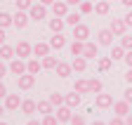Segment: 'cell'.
Instances as JSON below:
<instances>
[{
  "label": "cell",
  "mask_w": 132,
  "mask_h": 125,
  "mask_svg": "<svg viewBox=\"0 0 132 125\" xmlns=\"http://www.w3.org/2000/svg\"><path fill=\"white\" fill-rule=\"evenodd\" d=\"M113 38H116V33H113L111 28H99V31H97V45L111 47V45H113Z\"/></svg>",
  "instance_id": "cell-1"
},
{
  "label": "cell",
  "mask_w": 132,
  "mask_h": 125,
  "mask_svg": "<svg viewBox=\"0 0 132 125\" xmlns=\"http://www.w3.org/2000/svg\"><path fill=\"white\" fill-rule=\"evenodd\" d=\"M14 52H16V57H19V59L33 57V45H31L28 40H19V43L14 45Z\"/></svg>",
  "instance_id": "cell-2"
},
{
  "label": "cell",
  "mask_w": 132,
  "mask_h": 125,
  "mask_svg": "<svg viewBox=\"0 0 132 125\" xmlns=\"http://www.w3.org/2000/svg\"><path fill=\"white\" fill-rule=\"evenodd\" d=\"M28 17L33 19V21H40V19H47V5H43V3H36L31 10H28Z\"/></svg>",
  "instance_id": "cell-3"
},
{
  "label": "cell",
  "mask_w": 132,
  "mask_h": 125,
  "mask_svg": "<svg viewBox=\"0 0 132 125\" xmlns=\"http://www.w3.org/2000/svg\"><path fill=\"white\" fill-rule=\"evenodd\" d=\"M94 104H97V109H113L116 99L106 92H99V95H94Z\"/></svg>",
  "instance_id": "cell-4"
},
{
  "label": "cell",
  "mask_w": 132,
  "mask_h": 125,
  "mask_svg": "<svg viewBox=\"0 0 132 125\" xmlns=\"http://www.w3.org/2000/svg\"><path fill=\"white\" fill-rule=\"evenodd\" d=\"M10 73H14L16 78H19V76H24V73H28L26 61H24V59H19V57H16V59H12V61H10Z\"/></svg>",
  "instance_id": "cell-5"
},
{
  "label": "cell",
  "mask_w": 132,
  "mask_h": 125,
  "mask_svg": "<svg viewBox=\"0 0 132 125\" xmlns=\"http://www.w3.org/2000/svg\"><path fill=\"white\" fill-rule=\"evenodd\" d=\"M73 40L87 43V40H90V26H87V24H78V26H73Z\"/></svg>",
  "instance_id": "cell-6"
},
{
  "label": "cell",
  "mask_w": 132,
  "mask_h": 125,
  "mask_svg": "<svg viewBox=\"0 0 132 125\" xmlns=\"http://www.w3.org/2000/svg\"><path fill=\"white\" fill-rule=\"evenodd\" d=\"M21 97L19 95H7L5 99H3V104H5V109H7V111H19V109H21Z\"/></svg>",
  "instance_id": "cell-7"
},
{
  "label": "cell",
  "mask_w": 132,
  "mask_h": 125,
  "mask_svg": "<svg viewBox=\"0 0 132 125\" xmlns=\"http://www.w3.org/2000/svg\"><path fill=\"white\" fill-rule=\"evenodd\" d=\"M54 116H57L59 123H71V118H73V109L64 104V106H59L57 111H54Z\"/></svg>",
  "instance_id": "cell-8"
},
{
  "label": "cell",
  "mask_w": 132,
  "mask_h": 125,
  "mask_svg": "<svg viewBox=\"0 0 132 125\" xmlns=\"http://www.w3.org/2000/svg\"><path fill=\"white\" fill-rule=\"evenodd\" d=\"M33 85H36V76H31V73H24L16 78V87L19 90H31Z\"/></svg>",
  "instance_id": "cell-9"
},
{
  "label": "cell",
  "mask_w": 132,
  "mask_h": 125,
  "mask_svg": "<svg viewBox=\"0 0 132 125\" xmlns=\"http://www.w3.org/2000/svg\"><path fill=\"white\" fill-rule=\"evenodd\" d=\"M47 54H52V47H50V43H36L33 45V57L36 59H43Z\"/></svg>",
  "instance_id": "cell-10"
},
{
  "label": "cell",
  "mask_w": 132,
  "mask_h": 125,
  "mask_svg": "<svg viewBox=\"0 0 132 125\" xmlns=\"http://www.w3.org/2000/svg\"><path fill=\"white\" fill-rule=\"evenodd\" d=\"M109 28L113 31V33H116V36H125L130 26L125 24V19H111V24H109Z\"/></svg>",
  "instance_id": "cell-11"
},
{
  "label": "cell",
  "mask_w": 132,
  "mask_h": 125,
  "mask_svg": "<svg viewBox=\"0 0 132 125\" xmlns=\"http://www.w3.org/2000/svg\"><path fill=\"white\" fill-rule=\"evenodd\" d=\"M28 21H31L28 12H21V10H16V14H14V26L19 28V31H24V28L28 26Z\"/></svg>",
  "instance_id": "cell-12"
},
{
  "label": "cell",
  "mask_w": 132,
  "mask_h": 125,
  "mask_svg": "<svg viewBox=\"0 0 132 125\" xmlns=\"http://www.w3.org/2000/svg\"><path fill=\"white\" fill-rule=\"evenodd\" d=\"M69 3H66V0H57V3L52 5V12H54V17H66V14H69Z\"/></svg>",
  "instance_id": "cell-13"
},
{
  "label": "cell",
  "mask_w": 132,
  "mask_h": 125,
  "mask_svg": "<svg viewBox=\"0 0 132 125\" xmlns=\"http://www.w3.org/2000/svg\"><path fill=\"white\" fill-rule=\"evenodd\" d=\"M113 113H116V116H120V118L130 116V104H127L125 99H120V102H116V104H113Z\"/></svg>",
  "instance_id": "cell-14"
},
{
  "label": "cell",
  "mask_w": 132,
  "mask_h": 125,
  "mask_svg": "<svg viewBox=\"0 0 132 125\" xmlns=\"http://www.w3.org/2000/svg\"><path fill=\"white\" fill-rule=\"evenodd\" d=\"M50 31L52 33H64V26H66V19L64 17H54V19H50Z\"/></svg>",
  "instance_id": "cell-15"
},
{
  "label": "cell",
  "mask_w": 132,
  "mask_h": 125,
  "mask_svg": "<svg viewBox=\"0 0 132 125\" xmlns=\"http://www.w3.org/2000/svg\"><path fill=\"white\" fill-rule=\"evenodd\" d=\"M73 90L78 92V95H90V80L87 78H78V80L73 83Z\"/></svg>",
  "instance_id": "cell-16"
},
{
  "label": "cell",
  "mask_w": 132,
  "mask_h": 125,
  "mask_svg": "<svg viewBox=\"0 0 132 125\" xmlns=\"http://www.w3.org/2000/svg\"><path fill=\"white\" fill-rule=\"evenodd\" d=\"M38 111V102H33V99H24L21 102V113L24 116H33Z\"/></svg>",
  "instance_id": "cell-17"
},
{
  "label": "cell",
  "mask_w": 132,
  "mask_h": 125,
  "mask_svg": "<svg viewBox=\"0 0 132 125\" xmlns=\"http://www.w3.org/2000/svg\"><path fill=\"white\" fill-rule=\"evenodd\" d=\"M50 47H52V50H61V47H66V38H64V33H54L52 38H50Z\"/></svg>",
  "instance_id": "cell-18"
},
{
  "label": "cell",
  "mask_w": 132,
  "mask_h": 125,
  "mask_svg": "<svg viewBox=\"0 0 132 125\" xmlns=\"http://www.w3.org/2000/svg\"><path fill=\"white\" fill-rule=\"evenodd\" d=\"M26 69H28V73H31V76H38V73H40V69H43V61L33 57V59H28V61H26Z\"/></svg>",
  "instance_id": "cell-19"
},
{
  "label": "cell",
  "mask_w": 132,
  "mask_h": 125,
  "mask_svg": "<svg viewBox=\"0 0 132 125\" xmlns=\"http://www.w3.org/2000/svg\"><path fill=\"white\" fill-rule=\"evenodd\" d=\"M125 54H127V50L123 47V45H111V59L113 61H118V59H125Z\"/></svg>",
  "instance_id": "cell-20"
},
{
  "label": "cell",
  "mask_w": 132,
  "mask_h": 125,
  "mask_svg": "<svg viewBox=\"0 0 132 125\" xmlns=\"http://www.w3.org/2000/svg\"><path fill=\"white\" fill-rule=\"evenodd\" d=\"M57 76L59 78H66V76H71V71H73V66L69 64V61H59V64H57Z\"/></svg>",
  "instance_id": "cell-21"
},
{
  "label": "cell",
  "mask_w": 132,
  "mask_h": 125,
  "mask_svg": "<svg viewBox=\"0 0 132 125\" xmlns=\"http://www.w3.org/2000/svg\"><path fill=\"white\" fill-rule=\"evenodd\" d=\"M80 102H82V95H78L76 90H73V92H69V95H66V106L76 109V106H80Z\"/></svg>",
  "instance_id": "cell-22"
},
{
  "label": "cell",
  "mask_w": 132,
  "mask_h": 125,
  "mask_svg": "<svg viewBox=\"0 0 132 125\" xmlns=\"http://www.w3.org/2000/svg\"><path fill=\"white\" fill-rule=\"evenodd\" d=\"M82 57L85 59H99V52H97V45L94 43H85V52H82Z\"/></svg>",
  "instance_id": "cell-23"
},
{
  "label": "cell",
  "mask_w": 132,
  "mask_h": 125,
  "mask_svg": "<svg viewBox=\"0 0 132 125\" xmlns=\"http://www.w3.org/2000/svg\"><path fill=\"white\" fill-rule=\"evenodd\" d=\"M40 61H43V69H47V71L52 69V71H54V69H57V64H59V57H54V54H47V57H43Z\"/></svg>",
  "instance_id": "cell-24"
},
{
  "label": "cell",
  "mask_w": 132,
  "mask_h": 125,
  "mask_svg": "<svg viewBox=\"0 0 132 125\" xmlns=\"http://www.w3.org/2000/svg\"><path fill=\"white\" fill-rule=\"evenodd\" d=\"M52 109H54V104L50 102V99H43V102H38V113H40V116H47V113H54Z\"/></svg>",
  "instance_id": "cell-25"
},
{
  "label": "cell",
  "mask_w": 132,
  "mask_h": 125,
  "mask_svg": "<svg viewBox=\"0 0 132 125\" xmlns=\"http://www.w3.org/2000/svg\"><path fill=\"white\" fill-rule=\"evenodd\" d=\"M0 59H16V52H14V47H12V45H3V47H0Z\"/></svg>",
  "instance_id": "cell-26"
},
{
  "label": "cell",
  "mask_w": 132,
  "mask_h": 125,
  "mask_svg": "<svg viewBox=\"0 0 132 125\" xmlns=\"http://www.w3.org/2000/svg\"><path fill=\"white\" fill-rule=\"evenodd\" d=\"M71 66H73V71L82 73V71L87 69V59H85V57H73V61H71Z\"/></svg>",
  "instance_id": "cell-27"
},
{
  "label": "cell",
  "mask_w": 132,
  "mask_h": 125,
  "mask_svg": "<svg viewBox=\"0 0 132 125\" xmlns=\"http://www.w3.org/2000/svg\"><path fill=\"white\" fill-rule=\"evenodd\" d=\"M94 12L97 14H109L111 12V3H109V0H97V3H94Z\"/></svg>",
  "instance_id": "cell-28"
},
{
  "label": "cell",
  "mask_w": 132,
  "mask_h": 125,
  "mask_svg": "<svg viewBox=\"0 0 132 125\" xmlns=\"http://www.w3.org/2000/svg\"><path fill=\"white\" fill-rule=\"evenodd\" d=\"M47 99H50V102H52V104H54L57 109L66 104V95H61V92H50V97H47Z\"/></svg>",
  "instance_id": "cell-29"
},
{
  "label": "cell",
  "mask_w": 132,
  "mask_h": 125,
  "mask_svg": "<svg viewBox=\"0 0 132 125\" xmlns=\"http://www.w3.org/2000/svg\"><path fill=\"white\" fill-rule=\"evenodd\" d=\"M111 64H113L111 57H99V59H97V69L102 71V73H106V71L111 69Z\"/></svg>",
  "instance_id": "cell-30"
},
{
  "label": "cell",
  "mask_w": 132,
  "mask_h": 125,
  "mask_svg": "<svg viewBox=\"0 0 132 125\" xmlns=\"http://www.w3.org/2000/svg\"><path fill=\"white\" fill-rule=\"evenodd\" d=\"M64 19H66V24H69V26H78V24H82V21H80L82 14H80V12H69Z\"/></svg>",
  "instance_id": "cell-31"
},
{
  "label": "cell",
  "mask_w": 132,
  "mask_h": 125,
  "mask_svg": "<svg viewBox=\"0 0 132 125\" xmlns=\"http://www.w3.org/2000/svg\"><path fill=\"white\" fill-rule=\"evenodd\" d=\"M82 52H85V43L82 40H73L71 43V54L73 57H82Z\"/></svg>",
  "instance_id": "cell-32"
},
{
  "label": "cell",
  "mask_w": 132,
  "mask_h": 125,
  "mask_svg": "<svg viewBox=\"0 0 132 125\" xmlns=\"http://www.w3.org/2000/svg\"><path fill=\"white\" fill-rule=\"evenodd\" d=\"M10 26H14V17L7 12H0V28H10Z\"/></svg>",
  "instance_id": "cell-33"
},
{
  "label": "cell",
  "mask_w": 132,
  "mask_h": 125,
  "mask_svg": "<svg viewBox=\"0 0 132 125\" xmlns=\"http://www.w3.org/2000/svg\"><path fill=\"white\" fill-rule=\"evenodd\" d=\"M78 12H80V14H90V12H94L92 0H82V3H80V7H78Z\"/></svg>",
  "instance_id": "cell-34"
},
{
  "label": "cell",
  "mask_w": 132,
  "mask_h": 125,
  "mask_svg": "<svg viewBox=\"0 0 132 125\" xmlns=\"http://www.w3.org/2000/svg\"><path fill=\"white\" fill-rule=\"evenodd\" d=\"M14 5H16V10H21V12H28V10H31L33 5H36V3H33V0H16Z\"/></svg>",
  "instance_id": "cell-35"
},
{
  "label": "cell",
  "mask_w": 132,
  "mask_h": 125,
  "mask_svg": "<svg viewBox=\"0 0 132 125\" xmlns=\"http://www.w3.org/2000/svg\"><path fill=\"white\" fill-rule=\"evenodd\" d=\"M102 92V80L99 78H92L90 80V95H99Z\"/></svg>",
  "instance_id": "cell-36"
},
{
  "label": "cell",
  "mask_w": 132,
  "mask_h": 125,
  "mask_svg": "<svg viewBox=\"0 0 132 125\" xmlns=\"http://www.w3.org/2000/svg\"><path fill=\"white\" fill-rule=\"evenodd\" d=\"M40 123H43V125H59V120H57V116H54V113L43 116V118H40Z\"/></svg>",
  "instance_id": "cell-37"
},
{
  "label": "cell",
  "mask_w": 132,
  "mask_h": 125,
  "mask_svg": "<svg viewBox=\"0 0 132 125\" xmlns=\"http://www.w3.org/2000/svg\"><path fill=\"white\" fill-rule=\"evenodd\" d=\"M118 45H123V47H125V50L130 52V50H132V36H130V33L120 36V43H118Z\"/></svg>",
  "instance_id": "cell-38"
},
{
  "label": "cell",
  "mask_w": 132,
  "mask_h": 125,
  "mask_svg": "<svg viewBox=\"0 0 132 125\" xmlns=\"http://www.w3.org/2000/svg\"><path fill=\"white\" fill-rule=\"evenodd\" d=\"M71 125H87V120H85V116L73 113V118H71Z\"/></svg>",
  "instance_id": "cell-39"
},
{
  "label": "cell",
  "mask_w": 132,
  "mask_h": 125,
  "mask_svg": "<svg viewBox=\"0 0 132 125\" xmlns=\"http://www.w3.org/2000/svg\"><path fill=\"white\" fill-rule=\"evenodd\" d=\"M109 125H127V123H125V118H120V116H113V118L109 120Z\"/></svg>",
  "instance_id": "cell-40"
},
{
  "label": "cell",
  "mask_w": 132,
  "mask_h": 125,
  "mask_svg": "<svg viewBox=\"0 0 132 125\" xmlns=\"http://www.w3.org/2000/svg\"><path fill=\"white\" fill-rule=\"evenodd\" d=\"M123 99H125L127 104H132V85H130V87H127V90L123 92Z\"/></svg>",
  "instance_id": "cell-41"
},
{
  "label": "cell",
  "mask_w": 132,
  "mask_h": 125,
  "mask_svg": "<svg viewBox=\"0 0 132 125\" xmlns=\"http://www.w3.org/2000/svg\"><path fill=\"white\" fill-rule=\"evenodd\" d=\"M7 95H10V92H7V87H5V83H3V80H0V99H5Z\"/></svg>",
  "instance_id": "cell-42"
},
{
  "label": "cell",
  "mask_w": 132,
  "mask_h": 125,
  "mask_svg": "<svg viewBox=\"0 0 132 125\" xmlns=\"http://www.w3.org/2000/svg\"><path fill=\"white\" fill-rule=\"evenodd\" d=\"M7 71H10V66H5L3 61H0V80H3V78L7 76Z\"/></svg>",
  "instance_id": "cell-43"
},
{
  "label": "cell",
  "mask_w": 132,
  "mask_h": 125,
  "mask_svg": "<svg viewBox=\"0 0 132 125\" xmlns=\"http://www.w3.org/2000/svg\"><path fill=\"white\" fill-rule=\"evenodd\" d=\"M123 61H125V64H127V69H132V50H130V52L125 54V59H123Z\"/></svg>",
  "instance_id": "cell-44"
},
{
  "label": "cell",
  "mask_w": 132,
  "mask_h": 125,
  "mask_svg": "<svg viewBox=\"0 0 132 125\" xmlns=\"http://www.w3.org/2000/svg\"><path fill=\"white\" fill-rule=\"evenodd\" d=\"M123 19H125V24H127V26H132V10H130V12L125 14V17H123Z\"/></svg>",
  "instance_id": "cell-45"
},
{
  "label": "cell",
  "mask_w": 132,
  "mask_h": 125,
  "mask_svg": "<svg viewBox=\"0 0 132 125\" xmlns=\"http://www.w3.org/2000/svg\"><path fill=\"white\" fill-rule=\"evenodd\" d=\"M125 80H127V85H132V69H127V73H125Z\"/></svg>",
  "instance_id": "cell-46"
},
{
  "label": "cell",
  "mask_w": 132,
  "mask_h": 125,
  "mask_svg": "<svg viewBox=\"0 0 132 125\" xmlns=\"http://www.w3.org/2000/svg\"><path fill=\"white\" fill-rule=\"evenodd\" d=\"M66 3H69L71 7H80V3H82V0H66Z\"/></svg>",
  "instance_id": "cell-47"
},
{
  "label": "cell",
  "mask_w": 132,
  "mask_h": 125,
  "mask_svg": "<svg viewBox=\"0 0 132 125\" xmlns=\"http://www.w3.org/2000/svg\"><path fill=\"white\" fill-rule=\"evenodd\" d=\"M5 45V28H0V47Z\"/></svg>",
  "instance_id": "cell-48"
},
{
  "label": "cell",
  "mask_w": 132,
  "mask_h": 125,
  "mask_svg": "<svg viewBox=\"0 0 132 125\" xmlns=\"http://www.w3.org/2000/svg\"><path fill=\"white\" fill-rule=\"evenodd\" d=\"M40 3H43V5H47V7H52V5L57 3V0H40Z\"/></svg>",
  "instance_id": "cell-49"
},
{
  "label": "cell",
  "mask_w": 132,
  "mask_h": 125,
  "mask_svg": "<svg viewBox=\"0 0 132 125\" xmlns=\"http://www.w3.org/2000/svg\"><path fill=\"white\" fill-rule=\"evenodd\" d=\"M120 3H123V5H125L127 10H132V0H120Z\"/></svg>",
  "instance_id": "cell-50"
},
{
  "label": "cell",
  "mask_w": 132,
  "mask_h": 125,
  "mask_svg": "<svg viewBox=\"0 0 132 125\" xmlns=\"http://www.w3.org/2000/svg\"><path fill=\"white\" fill-rule=\"evenodd\" d=\"M7 111V109H5V104H0V120H3V113Z\"/></svg>",
  "instance_id": "cell-51"
},
{
  "label": "cell",
  "mask_w": 132,
  "mask_h": 125,
  "mask_svg": "<svg viewBox=\"0 0 132 125\" xmlns=\"http://www.w3.org/2000/svg\"><path fill=\"white\" fill-rule=\"evenodd\" d=\"M26 125H43V123H40V120H28Z\"/></svg>",
  "instance_id": "cell-52"
},
{
  "label": "cell",
  "mask_w": 132,
  "mask_h": 125,
  "mask_svg": "<svg viewBox=\"0 0 132 125\" xmlns=\"http://www.w3.org/2000/svg\"><path fill=\"white\" fill-rule=\"evenodd\" d=\"M125 123H127V125H132V113H130V116H125Z\"/></svg>",
  "instance_id": "cell-53"
},
{
  "label": "cell",
  "mask_w": 132,
  "mask_h": 125,
  "mask_svg": "<svg viewBox=\"0 0 132 125\" xmlns=\"http://www.w3.org/2000/svg\"><path fill=\"white\" fill-rule=\"evenodd\" d=\"M92 125H109V123H104V120H94Z\"/></svg>",
  "instance_id": "cell-54"
},
{
  "label": "cell",
  "mask_w": 132,
  "mask_h": 125,
  "mask_svg": "<svg viewBox=\"0 0 132 125\" xmlns=\"http://www.w3.org/2000/svg\"><path fill=\"white\" fill-rule=\"evenodd\" d=\"M0 125H7V123H5V120H0Z\"/></svg>",
  "instance_id": "cell-55"
},
{
  "label": "cell",
  "mask_w": 132,
  "mask_h": 125,
  "mask_svg": "<svg viewBox=\"0 0 132 125\" xmlns=\"http://www.w3.org/2000/svg\"><path fill=\"white\" fill-rule=\"evenodd\" d=\"M10 3H16V0H10Z\"/></svg>",
  "instance_id": "cell-56"
},
{
  "label": "cell",
  "mask_w": 132,
  "mask_h": 125,
  "mask_svg": "<svg viewBox=\"0 0 132 125\" xmlns=\"http://www.w3.org/2000/svg\"><path fill=\"white\" fill-rule=\"evenodd\" d=\"M109 3H111V0H109Z\"/></svg>",
  "instance_id": "cell-57"
}]
</instances>
